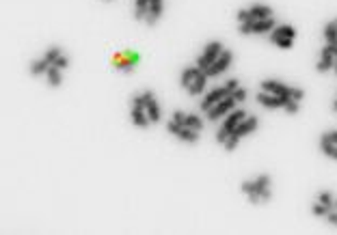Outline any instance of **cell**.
Returning <instances> with one entry per match:
<instances>
[{
    "label": "cell",
    "instance_id": "obj_36",
    "mask_svg": "<svg viewBox=\"0 0 337 235\" xmlns=\"http://www.w3.org/2000/svg\"><path fill=\"white\" fill-rule=\"evenodd\" d=\"M141 97H143V102H145V106L151 102V99H156V95H153V91H143L141 93Z\"/></svg>",
    "mask_w": 337,
    "mask_h": 235
},
{
    "label": "cell",
    "instance_id": "obj_22",
    "mask_svg": "<svg viewBox=\"0 0 337 235\" xmlns=\"http://www.w3.org/2000/svg\"><path fill=\"white\" fill-rule=\"evenodd\" d=\"M184 127H191V130H197V132H201V130H203V119H201L199 115H186Z\"/></svg>",
    "mask_w": 337,
    "mask_h": 235
},
{
    "label": "cell",
    "instance_id": "obj_7",
    "mask_svg": "<svg viewBox=\"0 0 337 235\" xmlns=\"http://www.w3.org/2000/svg\"><path fill=\"white\" fill-rule=\"evenodd\" d=\"M277 26L275 17H266V20H251V22H242L238 26L240 35H264V33H273Z\"/></svg>",
    "mask_w": 337,
    "mask_h": 235
},
{
    "label": "cell",
    "instance_id": "obj_21",
    "mask_svg": "<svg viewBox=\"0 0 337 235\" xmlns=\"http://www.w3.org/2000/svg\"><path fill=\"white\" fill-rule=\"evenodd\" d=\"M46 78H48V82H50V86H61L63 84V76H61V69L58 67H54L52 65L50 69H48V74H46Z\"/></svg>",
    "mask_w": 337,
    "mask_h": 235
},
{
    "label": "cell",
    "instance_id": "obj_2",
    "mask_svg": "<svg viewBox=\"0 0 337 235\" xmlns=\"http://www.w3.org/2000/svg\"><path fill=\"white\" fill-rule=\"evenodd\" d=\"M240 86V80L238 78H229L227 82H225L223 86H216V89H212L210 93H205L203 99H201V110L203 113H208V110L212 108V106H216L221 99H225L227 95H234V91Z\"/></svg>",
    "mask_w": 337,
    "mask_h": 235
},
{
    "label": "cell",
    "instance_id": "obj_9",
    "mask_svg": "<svg viewBox=\"0 0 337 235\" xmlns=\"http://www.w3.org/2000/svg\"><path fill=\"white\" fill-rule=\"evenodd\" d=\"M232 61H234V52L232 50H223L221 56H218L216 61L205 69V76H208V78H216V76L225 74L229 69V65H232Z\"/></svg>",
    "mask_w": 337,
    "mask_h": 235
},
{
    "label": "cell",
    "instance_id": "obj_24",
    "mask_svg": "<svg viewBox=\"0 0 337 235\" xmlns=\"http://www.w3.org/2000/svg\"><path fill=\"white\" fill-rule=\"evenodd\" d=\"M52 65L46 58H39V61H35L33 65H31V74L33 76H41V74H48V69H50Z\"/></svg>",
    "mask_w": 337,
    "mask_h": 235
},
{
    "label": "cell",
    "instance_id": "obj_28",
    "mask_svg": "<svg viewBox=\"0 0 337 235\" xmlns=\"http://www.w3.org/2000/svg\"><path fill=\"white\" fill-rule=\"evenodd\" d=\"M318 201L324 203V205H329V207H333V205H335V198H333V195H331L329 190L320 192V195H318ZM333 209H335V207H333Z\"/></svg>",
    "mask_w": 337,
    "mask_h": 235
},
{
    "label": "cell",
    "instance_id": "obj_31",
    "mask_svg": "<svg viewBox=\"0 0 337 235\" xmlns=\"http://www.w3.org/2000/svg\"><path fill=\"white\" fill-rule=\"evenodd\" d=\"M173 121L180 123V125H184V121H186V113H184V110H180V108L173 110Z\"/></svg>",
    "mask_w": 337,
    "mask_h": 235
},
{
    "label": "cell",
    "instance_id": "obj_26",
    "mask_svg": "<svg viewBox=\"0 0 337 235\" xmlns=\"http://www.w3.org/2000/svg\"><path fill=\"white\" fill-rule=\"evenodd\" d=\"M333 209V207H329V205H324V203H320V201H316L311 205V214L313 216H318V218H327V214Z\"/></svg>",
    "mask_w": 337,
    "mask_h": 235
},
{
    "label": "cell",
    "instance_id": "obj_34",
    "mask_svg": "<svg viewBox=\"0 0 337 235\" xmlns=\"http://www.w3.org/2000/svg\"><path fill=\"white\" fill-rule=\"evenodd\" d=\"M327 220H329V225L337 227V209H331V211H329V214H327Z\"/></svg>",
    "mask_w": 337,
    "mask_h": 235
},
{
    "label": "cell",
    "instance_id": "obj_23",
    "mask_svg": "<svg viewBox=\"0 0 337 235\" xmlns=\"http://www.w3.org/2000/svg\"><path fill=\"white\" fill-rule=\"evenodd\" d=\"M147 117H149V121L151 123H156V121H160V106H158V102H156V99H151V102L149 104H147Z\"/></svg>",
    "mask_w": 337,
    "mask_h": 235
},
{
    "label": "cell",
    "instance_id": "obj_38",
    "mask_svg": "<svg viewBox=\"0 0 337 235\" xmlns=\"http://www.w3.org/2000/svg\"><path fill=\"white\" fill-rule=\"evenodd\" d=\"M333 110H335V113H337V99H335V104H333Z\"/></svg>",
    "mask_w": 337,
    "mask_h": 235
},
{
    "label": "cell",
    "instance_id": "obj_13",
    "mask_svg": "<svg viewBox=\"0 0 337 235\" xmlns=\"http://www.w3.org/2000/svg\"><path fill=\"white\" fill-rule=\"evenodd\" d=\"M205 84H208V76H205V72H199L197 74V78H194L193 82H191V86H188V95L191 97H199L201 93L205 91Z\"/></svg>",
    "mask_w": 337,
    "mask_h": 235
},
{
    "label": "cell",
    "instance_id": "obj_10",
    "mask_svg": "<svg viewBox=\"0 0 337 235\" xmlns=\"http://www.w3.org/2000/svg\"><path fill=\"white\" fill-rule=\"evenodd\" d=\"M236 99H234V95H227L225 99H221L216 106H212V108L205 113V117H208V121H216V119H221V117H227L232 110H236Z\"/></svg>",
    "mask_w": 337,
    "mask_h": 235
},
{
    "label": "cell",
    "instance_id": "obj_25",
    "mask_svg": "<svg viewBox=\"0 0 337 235\" xmlns=\"http://www.w3.org/2000/svg\"><path fill=\"white\" fill-rule=\"evenodd\" d=\"M149 2L151 0H137V4H134V17H137V20H145V13H147Z\"/></svg>",
    "mask_w": 337,
    "mask_h": 235
},
{
    "label": "cell",
    "instance_id": "obj_3",
    "mask_svg": "<svg viewBox=\"0 0 337 235\" xmlns=\"http://www.w3.org/2000/svg\"><path fill=\"white\" fill-rule=\"evenodd\" d=\"M257 125H259V119L255 115H251V117H246L244 121H240V125L236 127V130L229 134V138L225 140V151H236V147H238V143H240V138H244V136H249V134H253L257 130Z\"/></svg>",
    "mask_w": 337,
    "mask_h": 235
},
{
    "label": "cell",
    "instance_id": "obj_33",
    "mask_svg": "<svg viewBox=\"0 0 337 235\" xmlns=\"http://www.w3.org/2000/svg\"><path fill=\"white\" fill-rule=\"evenodd\" d=\"M54 67H58V69H65V67H69V58L67 56H58L56 61H54Z\"/></svg>",
    "mask_w": 337,
    "mask_h": 235
},
{
    "label": "cell",
    "instance_id": "obj_37",
    "mask_svg": "<svg viewBox=\"0 0 337 235\" xmlns=\"http://www.w3.org/2000/svg\"><path fill=\"white\" fill-rule=\"evenodd\" d=\"M333 72H335V76H337V52H335V65H333Z\"/></svg>",
    "mask_w": 337,
    "mask_h": 235
},
{
    "label": "cell",
    "instance_id": "obj_35",
    "mask_svg": "<svg viewBox=\"0 0 337 235\" xmlns=\"http://www.w3.org/2000/svg\"><path fill=\"white\" fill-rule=\"evenodd\" d=\"M322 136H324V138H329L333 145H337V130H329V132H324Z\"/></svg>",
    "mask_w": 337,
    "mask_h": 235
},
{
    "label": "cell",
    "instance_id": "obj_17",
    "mask_svg": "<svg viewBox=\"0 0 337 235\" xmlns=\"http://www.w3.org/2000/svg\"><path fill=\"white\" fill-rule=\"evenodd\" d=\"M177 138L182 140V143H188V145H194L199 140V132L197 130H191V127H184L182 125L180 130H177V134H175Z\"/></svg>",
    "mask_w": 337,
    "mask_h": 235
},
{
    "label": "cell",
    "instance_id": "obj_12",
    "mask_svg": "<svg viewBox=\"0 0 337 235\" xmlns=\"http://www.w3.org/2000/svg\"><path fill=\"white\" fill-rule=\"evenodd\" d=\"M257 104H262L266 110H277V108H286L288 102H292V99L288 97H281V95H273V93H266V91H259L257 95Z\"/></svg>",
    "mask_w": 337,
    "mask_h": 235
},
{
    "label": "cell",
    "instance_id": "obj_16",
    "mask_svg": "<svg viewBox=\"0 0 337 235\" xmlns=\"http://www.w3.org/2000/svg\"><path fill=\"white\" fill-rule=\"evenodd\" d=\"M132 121L137 127H147L149 125V117H147V110L143 106H132Z\"/></svg>",
    "mask_w": 337,
    "mask_h": 235
},
{
    "label": "cell",
    "instance_id": "obj_29",
    "mask_svg": "<svg viewBox=\"0 0 337 235\" xmlns=\"http://www.w3.org/2000/svg\"><path fill=\"white\" fill-rule=\"evenodd\" d=\"M123 54H126V58H128L130 63H132V65H139V63H141V54H139V52H134V50H126Z\"/></svg>",
    "mask_w": 337,
    "mask_h": 235
},
{
    "label": "cell",
    "instance_id": "obj_30",
    "mask_svg": "<svg viewBox=\"0 0 337 235\" xmlns=\"http://www.w3.org/2000/svg\"><path fill=\"white\" fill-rule=\"evenodd\" d=\"M283 110H286L288 115H296L298 110H300V104H298V102H294V99H292V102H288V104H286V108H283Z\"/></svg>",
    "mask_w": 337,
    "mask_h": 235
},
{
    "label": "cell",
    "instance_id": "obj_5",
    "mask_svg": "<svg viewBox=\"0 0 337 235\" xmlns=\"http://www.w3.org/2000/svg\"><path fill=\"white\" fill-rule=\"evenodd\" d=\"M246 117H249V115H246V110H242V108L232 110V113L225 117L223 125L218 127V132H216V143H218V145H225V140L229 138V134H232L236 127L240 125V121H244Z\"/></svg>",
    "mask_w": 337,
    "mask_h": 235
},
{
    "label": "cell",
    "instance_id": "obj_14",
    "mask_svg": "<svg viewBox=\"0 0 337 235\" xmlns=\"http://www.w3.org/2000/svg\"><path fill=\"white\" fill-rule=\"evenodd\" d=\"M162 15V0H151L149 7H147V13H145V22L147 26H153L158 22V17Z\"/></svg>",
    "mask_w": 337,
    "mask_h": 235
},
{
    "label": "cell",
    "instance_id": "obj_6",
    "mask_svg": "<svg viewBox=\"0 0 337 235\" xmlns=\"http://www.w3.org/2000/svg\"><path fill=\"white\" fill-rule=\"evenodd\" d=\"M268 39H270V43L277 45V48L289 50L294 45V39H296V28L292 24H277Z\"/></svg>",
    "mask_w": 337,
    "mask_h": 235
},
{
    "label": "cell",
    "instance_id": "obj_15",
    "mask_svg": "<svg viewBox=\"0 0 337 235\" xmlns=\"http://www.w3.org/2000/svg\"><path fill=\"white\" fill-rule=\"evenodd\" d=\"M275 11L268 4H251L249 7V17L251 20H266V17H273Z\"/></svg>",
    "mask_w": 337,
    "mask_h": 235
},
{
    "label": "cell",
    "instance_id": "obj_27",
    "mask_svg": "<svg viewBox=\"0 0 337 235\" xmlns=\"http://www.w3.org/2000/svg\"><path fill=\"white\" fill-rule=\"evenodd\" d=\"M61 54H63V52H61V48H56V45H52V48H50V50L44 54V58L50 63V65H54V61H56V58L61 56Z\"/></svg>",
    "mask_w": 337,
    "mask_h": 235
},
{
    "label": "cell",
    "instance_id": "obj_1",
    "mask_svg": "<svg viewBox=\"0 0 337 235\" xmlns=\"http://www.w3.org/2000/svg\"><path fill=\"white\" fill-rule=\"evenodd\" d=\"M270 175H259L257 179H246L240 184V190L249 196L251 205H259V203H268L273 198V192H270Z\"/></svg>",
    "mask_w": 337,
    "mask_h": 235
},
{
    "label": "cell",
    "instance_id": "obj_4",
    "mask_svg": "<svg viewBox=\"0 0 337 235\" xmlns=\"http://www.w3.org/2000/svg\"><path fill=\"white\" fill-rule=\"evenodd\" d=\"M259 86H262V91H266V93H273V95H281V97L294 99V102H303V97H305L303 89L288 86V84H283V82H279V80H273V78L262 80V84H259Z\"/></svg>",
    "mask_w": 337,
    "mask_h": 235
},
{
    "label": "cell",
    "instance_id": "obj_19",
    "mask_svg": "<svg viewBox=\"0 0 337 235\" xmlns=\"http://www.w3.org/2000/svg\"><path fill=\"white\" fill-rule=\"evenodd\" d=\"M199 72H203V69H199V67H186L184 72H182V86H184V89H188V86H191V82L197 78V74Z\"/></svg>",
    "mask_w": 337,
    "mask_h": 235
},
{
    "label": "cell",
    "instance_id": "obj_8",
    "mask_svg": "<svg viewBox=\"0 0 337 235\" xmlns=\"http://www.w3.org/2000/svg\"><path fill=\"white\" fill-rule=\"evenodd\" d=\"M223 50H225L223 41H210V43L203 48V54H201V56L197 58V67H199V69H203V72H205V69H208V67L212 65V63H214L216 58L221 56V52H223Z\"/></svg>",
    "mask_w": 337,
    "mask_h": 235
},
{
    "label": "cell",
    "instance_id": "obj_18",
    "mask_svg": "<svg viewBox=\"0 0 337 235\" xmlns=\"http://www.w3.org/2000/svg\"><path fill=\"white\" fill-rule=\"evenodd\" d=\"M322 35H324V41H327V43H337V17L324 26Z\"/></svg>",
    "mask_w": 337,
    "mask_h": 235
},
{
    "label": "cell",
    "instance_id": "obj_20",
    "mask_svg": "<svg viewBox=\"0 0 337 235\" xmlns=\"http://www.w3.org/2000/svg\"><path fill=\"white\" fill-rule=\"evenodd\" d=\"M320 149H322V154H324V156H329V157H331V160H337V145H333L329 138L320 136Z\"/></svg>",
    "mask_w": 337,
    "mask_h": 235
},
{
    "label": "cell",
    "instance_id": "obj_32",
    "mask_svg": "<svg viewBox=\"0 0 337 235\" xmlns=\"http://www.w3.org/2000/svg\"><path fill=\"white\" fill-rule=\"evenodd\" d=\"M234 99H236V102H238V104H242V102H244V99H246V91L242 89V86H238V89L234 91Z\"/></svg>",
    "mask_w": 337,
    "mask_h": 235
},
{
    "label": "cell",
    "instance_id": "obj_11",
    "mask_svg": "<svg viewBox=\"0 0 337 235\" xmlns=\"http://www.w3.org/2000/svg\"><path fill=\"white\" fill-rule=\"evenodd\" d=\"M335 52H337V43H324V48L320 50V61H318V65H316L318 74H324V72H329V69H333Z\"/></svg>",
    "mask_w": 337,
    "mask_h": 235
},
{
    "label": "cell",
    "instance_id": "obj_39",
    "mask_svg": "<svg viewBox=\"0 0 337 235\" xmlns=\"http://www.w3.org/2000/svg\"><path fill=\"white\" fill-rule=\"evenodd\" d=\"M333 207H335V209H337V198H335V205H333Z\"/></svg>",
    "mask_w": 337,
    "mask_h": 235
}]
</instances>
